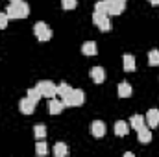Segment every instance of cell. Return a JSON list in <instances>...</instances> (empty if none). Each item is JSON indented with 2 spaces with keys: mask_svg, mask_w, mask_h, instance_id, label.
I'll return each instance as SVG.
<instances>
[{
  "mask_svg": "<svg viewBox=\"0 0 159 157\" xmlns=\"http://www.w3.org/2000/svg\"><path fill=\"white\" fill-rule=\"evenodd\" d=\"M6 13L9 19H26L30 15V6L20 0V2H11L7 7H6Z\"/></svg>",
  "mask_w": 159,
  "mask_h": 157,
  "instance_id": "1",
  "label": "cell"
},
{
  "mask_svg": "<svg viewBox=\"0 0 159 157\" xmlns=\"http://www.w3.org/2000/svg\"><path fill=\"white\" fill-rule=\"evenodd\" d=\"M61 102L67 105V107H78V105H83L85 102V92L81 89H72L69 94H65L61 98Z\"/></svg>",
  "mask_w": 159,
  "mask_h": 157,
  "instance_id": "2",
  "label": "cell"
},
{
  "mask_svg": "<svg viewBox=\"0 0 159 157\" xmlns=\"http://www.w3.org/2000/svg\"><path fill=\"white\" fill-rule=\"evenodd\" d=\"M37 87H39L41 94L44 96V98H54V96H57V85L56 83H52V81H48V79H43L37 83Z\"/></svg>",
  "mask_w": 159,
  "mask_h": 157,
  "instance_id": "3",
  "label": "cell"
},
{
  "mask_svg": "<svg viewBox=\"0 0 159 157\" xmlns=\"http://www.w3.org/2000/svg\"><path fill=\"white\" fill-rule=\"evenodd\" d=\"M93 22H94L102 32H109V30L113 28V24H111V20H109V15H104V13H98V11L93 13Z\"/></svg>",
  "mask_w": 159,
  "mask_h": 157,
  "instance_id": "4",
  "label": "cell"
},
{
  "mask_svg": "<svg viewBox=\"0 0 159 157\" xmlns=\"http://www.w3.org/2000/svg\"><path fill=\"white\" fill-rule=\"evenodd\" d=\"M34 34L37 35V39L41 41V43H44V41H50L52 39V30L44 24V22H37L35 26H34Z\"/></svg>",
  "mask_w": 159,
  "mask_h": 157,
  "instance_id": "5",
  "label": "cell"
},
{
  "mask_svg": "<svg viewBox=\"0 0 159 157\" xmlns=\"http://www.w3.org/2000/svg\"><path fill=\"white\" fill-rule=\"evenodd\" d=\"M35 102H32L28 96L26 98H22L20 100V104H19V109H20V113H24V115H32L34 113V109H35Z\"/></svg>",
  "mask_w": 159,
  "mask_h": 157,
  "instance_id": "6",
  "label": "cell"
},
{
  "mask_svg": "<svg viewBox=\"0 0 159 157\" xmlns=\"http://www.w3.org/2000/svg\"><path fill=\"white\" fill-rule=\"evenodd\" d=\"M63 107H65V104L61 100H57L56 96L48 100V111H50V115H59L63 111Z\"/></svg>",
  "mask_w": 159,
  "mask_h": 157,
  "instance_id": "7",
  "label": "cell"
},
{
  "mask_svg": "<svg viewBox=\"0 0 159 157\" xmlns=\"http://www.w3.org/2000/svg\"><path fill=\"white\" fill-rule=\"evenodd\" d=\"M91 133L94 135V137H104L106 135V124L102 122V120H94L93 124H91Z\"/></svg>",
  "mask_w": 159,
  "mask_h": 157,
  "instance_id": "8",
  "label": "cell"
},
{
  "mask_svg": "<svg viewBox=\"0 0 159 157\" xmlns=\"http://www.w3.org/2000/svg\"><path fill=\"white\" fill-rule=\"evenodd\" d=\"M109 2V17L111 15H120L126 9V2H119V0H107Z\"/></svg>",
  "mask_w": 159,
  "mask_h": 157,
  "instance_id": "9",
  "label": "cell"
},
{
  "mask_svg": "<svg viewBox=\"0 0 159 157\" xmlns=\"http://www.w3.org/2000/svg\"><path fill=\"white\" fill-rule=\"evenodd\" d=\"M144 120H146V124H148L150 128H157L159 126V109H150V111L146 113Z\"/></svg>",
  "mask_w": 159,
  "mask_h": 157,
  "instance_id": "10",
  "label": "cell"
},
{
  "mask_svg": "<svg viewBox=\"0 0 159 157\" xmlns=\"http://www.w3.org/2000/svg\"><path fill=\"white\" fill-rule=\"evenodd\" d=\"M91 79L94 81V83H104V79H106V70L102 69V67H94V69H91Z\"/></svg>",
  "mask_w": 159,
  "mask_h": 157,
  "instance_id": "11",
  "label": "cell"
},
{
  "mask_svg": "<svg viewBox=\"0 0 159 157\" xmlns=\"http://www.w3.org/2000/svg\"><path fill=\"white\" fill-rule=\"evenodd\" d=\"M128 133H129V124L124 122V120H117V122H115V135L126 137Z\"/></svg>",
  "mask_w": 159,
  "mask_h": 157,
  "instance_id": "12",
  "label": "cell"
},
{
  "mask_svg": "<svg viewBox=\"0 0 159 157\" xmlns=\"http://www.w3.org/2000/svg\"><path fill=\"white\" fill-rule=\"evenodd\" d=\"M137 139H139V142H143V144H148L150 141H152V131L148 129V128H141V129H137Z\"/></svg>",
  "mask_w": 159,
  "mask_h": 157,
  "instance_id": "13",
  "label": "cell"
},
{
  "mask_svg": "<svg viewBox=\"0 0 159 157\" xmlns=\"http://www.w3.org/2000/svg\"><path fill=\"white\" fill-rule=\"evenodd\" d=\"M117 92H119V98H129L131 92H133V89H131V85L128 81H122V83H119Z\"/></svg>",
  "mask_w": 159,
  "mask_h": 157,
  "instance_id": "14",
  "label": "cell"
},
{
  "mask_svg": "<svg viewBox=\"0 0 159 157\" xmlns=\"http://www.w3.org/2000/svg\"><path fill=\"white\" fill-rule=\"evenodd\" d=\"M81 52H83L85 56H96V54H98V46H96L94 41H87V43H83Z\"/></svg>",
  "mask_w": 159,
  "mask_h": 157,
  "instance_id": "15",
  "label": "cell"
},
{
  "mask_svg": "<svg viewBox=\"0 0 159 157\" xmlns=\"http://www.w3.org/2000/svg\"><path fill=\"white\" fill-rule=\"evenodd\" d=\"M122 67H124L126 72H133V70H135V57H133L131 54H126V56L122 57Z\"/></svg>",
  "mask_w": 159,
  "mask_h": 157,
  "instance_id": "16",
  "label": "cell"
},
{
  "mask_svg": "<svg viewBox=\"0 0 159 157\" xmlns=\"http://www.w3.org/2000/svg\"><path fill=\"white\" fill-rule=\"evenodd\" d=\"M54 155L56 157L69 155V146H67L65 142H56V146H54Z\"/></svg>",
  "mask_w": 159,
  "mask_h": 157,
  "instance_id": "17",
  "label": "cell"
},
{
  "mask_svg": "<svg viewBox=\"0 0 159 157\" xmlns=\"http://www.w3.org/2000/svg\"><path fill=\"white\" fill-rule=\"evenodd\" d=\"M144 122H146L144 117H141V115H133V117L129 118V128H133V129L137 131V129H141V128L144 126Z\"/></svg>",
  "mask_w": 159,
  "mask_h": 157,
  "instance_id": "18",
  "label": "cell"
},
{
  "mask_svg": "<svg viewBox=\"0 0 159 157\" xmlns=\"http://www.w3.org/2000/svg\"><path fill=\"white\" fill-rule=\"evenodd\" d=\"M26 96L32 100V102H39L41 98H43V94H41V91H39V87H32V89H28V92H26Z\"/></svg>",
  "mask_w": 159,
  "mask_h": 157,
  "instance_id": "19",
  "label": "cell"
},
{
  "mask_svg": "<svg viewBox=\"0 0 159 157\" xmlns=\"http://www.w3.org/2000/svg\"><path fill=\"white\" fill-rule=\"evenodd\" d=\"M94 11L98 13H104V15H109V2L107 0H100L94 4Z\"/></svg>",
  "mask_w": 159,
  "mask_h": 157,
  "instance_id": "20",
  "label": "cell"
},
{
  "mask_svg": "<svg viewBox=\"0 0 159 157\" xmlns=\"http://www.w3.org/2000/svg\"><path fill=\"white\" fill-rule=\"evenodd\" d=\"M148 65L150 67H157L159 65V50H150L148 52Z\"/></svg>",
  "mask_w": 159,
  "mask_h": 157,
  "instance_id": "21",
  "label": "cell"
},
{
  "mask_svg": "<svg viewBox=\"0 0 159 157\" xmlns=\"http://www.w3.org/2000/svg\"><path fill=\"white\" fill-rule=\"evenodd\" d=\"M70 91H72V87H70L69 83H65V81L57 85V96H59V98H63V96H65V94H69Z\"/></svg>",
  "mask_w": 159,
  "mask_h": 157,
  "instance_id": "22",
  "label": "cell"
},
{
  "mask_svg": "<svg viewBox=\"0 0 159 157\" xmlns=\"http://www.w3.org/2000/svg\"><path fill=\"white\" fill-rule=\"evenodd\" d=\"M34 135H35V139H44V137H46V128H44L43 124H37V126L34 128Z\"/></svg>",
  "mask_w": 159,
  "mask_h": 157,
  "instance_id": "23",
  "label": "cell"
},
{
  "mask_svg": "<svg viewBox=\"0 0 159 157\" xmlns=\"http://www.w3.org/2000/svg\"><path fill=\"white\" fill-rule=\"evenodd\" d=\"M76 4H78V0H61V7H63L65 11L76 9Z\"/></svg>",
  "mask_w": 159,
  "mask_h": 157,
  "instance_id": "24",
  "label": "cell"
},
{
  "mask_svg": "<svg viewBox=\"0 0 159 157\" xmlns=\"http://www.w3.org/2000/svg\"><path fill=\"white\" fill-rule=\"evenodd\" d=\"M35 150H37V154H39V155H46V152H48V146H46V142H37Z\"/></svg>",
  "mask_w": 159,
  "mask_h": 157,
  "instance_id": "25",
  "label": "cell"
},
{
  "mask_svg": "<svg viewBox=\"0 0 159 157\" xmlns=\"http://www.w3.org/2000/svg\"><path fill=\"white\" fill-rule=\"evenodd\" d=\"M7 22H9V17H7V13H0V30L7 28Z\"/></svg>",
  "mask_w": 159,
  "mask_h": 157,
  "instance_id": "26",
  "label": "cell"
},
{
  "mask_svg": "<svg viewBox=\"0 0 159 157\" xmlns=\"http://www.w3.org/2000/svg\"><path fill=\"white\" fill-rule=\"evenodd\" d=\"M148 2H150L152 6H159V0H148Z\"/></svg>",
  "mask_w": 159,
  "mask_h": 157,
  "instance_id": "27",
  "label": "cell"
},
{
  "mask_svg": "<svg viewBox=\"0 0 159 157\" xmlns=\"http://www.w3.org/2000/svg\"><path fill=\"white\" fill-rule=\"evenodd\" d=\"M9 2H20V0H9Z\"/></svg>",
  "mask_w": 159,
  "mask_h": 157,
  "instance_id": "28",
  "label": "cell"
},
{
  "mask_svg": "<svg viewBox=\"0 0 159 157\" xmlns=\"http://www.w3.org/2000/svg\"><path fill=\"white\" fill-rule=\"evenodd\" d=\"M119 2H126V0H119Z\"/></svg>",
  "mask_w": 159,
  "mask_h": 157,
  "instance_id": "29",
  "label": "cell"
}]
</instances>
